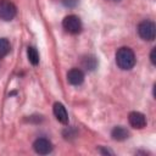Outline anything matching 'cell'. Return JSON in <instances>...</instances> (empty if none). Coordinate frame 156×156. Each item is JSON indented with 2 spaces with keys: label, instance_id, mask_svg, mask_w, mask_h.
I'll list each match as a JSON object with an SVG mask.
<instances>
[{
  "label": "cell",
  "instance_id": "cell-6",
  "mask_svg": "<svg viewBox=\"0 0 156 156\" xmlns=\"http://www.w3.org/2000/svg\"><path fill=\"white\" fill-rule=\"evenodd\" d=\"M128 121H129V124L133 128H136V129H141V128H144L146 126L145 116L141 112H138V111L130 112L129 116H128Z\"/></svg>",
  "mask_w": 156,
  "mask_h": 156
},
{
  "label": "cell",
  "instance_id": "cell-10",
  "mask_svg": "<svg viewBox=\"0 0 156 156\" xmlns=\"http://www.w3.org/2000/svg\"><path fill=\"white\" fill-rule=\"evenodd\" d=\"M27 56H28L29 62L33 66H37L39 63V52H38V50L34 46H29L27 49Z\"/></svg>",
  "mask_w": 156,
  "mask_h": 156
},
{
  "label": "cell",
  "instance_id": "cell-7",
  "mask_svg": "<svg viewBox=\"0 0 156 156\" xmlns=\"http://www.w3.org/2000/svg\"><path fill=\"white\" fill-rule=\"evenodd\" d=\"M67 80L72 85H80L84 82V73L80 68H72L67 73Z\"/></svg>",
  "mask_w": 156,
  "mask_h": 156
},
{
  "label": "cell",
  "instance_id": "cell-5",
  "mask_svg": "<svg viewBox=\"0 0 156 156\" xmlns=\"http://www.w3.org/2000/svg\"><path fill=\"white\" fill-rule=\"evenodd\" d=\"M33 149L39 155H48L52 151V144L46 138H39L33 143Z\"/></svg>",
  "mask_w": 156,
  "mask_h": 156
},
{
  "label": "cell",
  "instance_id": "cell-11",
  "mask_svg": "<svg viewBox=\"0 0 156 156\" xmlns=\"http://www.w3.org/2000/svg\"><path fill=\"white\" fill-rule=\"evenodd\" d=\"M82 65H83V67L85 69L94 71L96 68V66H98V61H96V58L94 56H85L83 58V61H82Z\"/></svg>",
  "mask_w": 156,
  "mask_h": 156
},
{
  "label": "cell",
  "instance_id": "cell-4",
  "mask_svg": "<svg viewBox=\"0 0 156 156\" xmlns=\"http://www.w3.org/2000/svg\"><path fill=\"white\" fill-rule=\"evenodd\" d=\"M16 13H17V9L12 1L0 0V20L11 21L15 18Z\"/></svg>",
  "mask_w": 156,
  "mask_h": 156
},
{
  "label": "cell",
  "instance_id": "cell-16",
  "mask_svg": "<svg viewBox=\"0 0 156 156\" xmlns=\"http://www.w3.org/2000/svg\"><path fill=\"white\" fill-rule=\"evenodd\" d=\"M113 1H118V0H113Z\"/></svg>",
  "mask_w": 156,
  "mask_h": 156
},
{
  "label": "cell",
  "instance_id": "cell-14",
  "mask_svg": "<svg viewBox=\"0 0 156 156\" xmlns=\"http://www.w3.org/2000/svg\"><path fill=\"white\" fill-rule=\"evenodd\" d=\"M155 51H156V49L154 48V49L151 50V54H150V61H151V63H152V65H155V63H156V61H155Z\"/></svg>",
  "mask_w": 156,
  "mask_h": 156
},
{
  "label": "cell",
  "instance_id": "cell-9",
  "mask_svg": "<svg viewBox=\"0 0 156 156\" xmlns=\"http://www.w3.org/2000/svg\"><path fill=\"white\" fill-rule=\"evenodd\" d=\"M128 135H129L128 130H127L124 127H122V126L115 127V128L112 129V132H111L112 139H113V140H117V141H123V140H126V139L128 138Z\"/></svg>",
  "mask_w": 156,
  "mask_h": 156
},
{
  "label": "cell",
  "instance_id": "cell-15",
  "mask_svg": "<svg viewBox=\"0 0 156 156\" xmlns=\"http://www.w3.org/2000/svg\"><path fill=\"white\" fill-rule=\"evenodd\" d=\"M99 151H100L101 154H105V155H107V154L112 155V154H113L112 151H110V150H106V149H102V147H100V149H99Z\"/></svg>",
  "mask_w": 156,
  "mask_h": 156
},
{
  "label": "cell",
  "instance_id": "cell-2",
  "mask_svg": "<svg viewBox=\"0 0 156 156\" xmlns=\"http://www.w3.org/2000/svg\"><path fill=\"white\" fill-rule=\"evenodd\" d=\"M155 32H156V26L152 21L145 20V21L140 22L138 26V33H139L140 38L144 40L152 41L155 39Z\"/></svg>",
  "mask_w": 156,
  "mask_h": 156
},
{
  "label": "cell",
  "instance_id": "cell-1",
  "mask_svg": "<svg viewBox=\"0 0 156 156\" xmlns=\"http://www.w3.org/2000/svg\"><path fill=\"white\" fill-rule=\"evenodd\" d=\"M116 63L121 69L128 71L134 67L135 65V55L132 49L129 48H121L116 52Z\"/></svg>",
  "mask_w": 156,
  "mask_h": 156
},
{
  "label": "cell",
  "instance_id": "cell-8",
  "mask_svg": "<svg viewBox=\"0 0 156 156\" xmlns=\"http://www.w3.org/2000/svg\"><path fill=\"white\" fill-rule=\"evenodd\" d=\"M52 111H54V115H55V117L58 122H61L62 124L68 123V113L66 111V107L61 102H55Z\"/></svg>",
  "mask_w": 156,
  "mask_h": 156
},
{
  "label": "cell",
  "instance_id": "cell-13",
  "mask_svg": "<svg viewBox=\"0 0 156 156\" xmlns=\"http://www.w3.org/2000/svg\"><path fill=\"white\" fill-rule=\"evenodd\" d=\"M61 2L67 7H74L78 2V0H61Z\"/></svg>",
  "mask_w": 156,
  "mask_h": 156
},
{
  "label": "cell",
  "instance_id": "cell-3",
  "mask_svg": "<svg viewBox=\"0 0 156 156\" xmlns=\"http://www.w3.org/2000/svg\"><path fill=\"white\" fill-rule=\"evenodd\" d=\"M63 29L69 34H78L82 30V22L78 16L76 15H68L62 21Z\"/></svg>",
  "mask_w": 156,
  "mask_h": 156
},
{
  "label": "cell",
  "instance_id": "cell-12",
  "mask_svg": "<svg viewBox=\"0 0 156 156\" xmlns=\"http://www.w3.org/2000/svg\"><path fill=\"white\" fill-rule=\"evenodd\" d=\"M10 49H11L10 41L6 38H0V58L5 57L10 52Z\"/></svg>",
  "mask_w": 156,
  "mask_h": 156
}]
</instances>
